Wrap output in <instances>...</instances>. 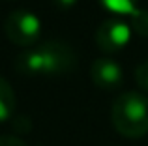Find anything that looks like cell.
<instances>
[{
	"instance_id": "cell-1",
	"label": "cell",
	"mask_w": 148,
	"mask_h": 146,
	"mask_svg": "<svg viewBox=\"0 0 148 146\" xmlns=\"http://www.w3.org/2000/svg\"><path fill=\"white\" fill-rule=\"evenodd\" d=\"M77 55L71 45L60 40H47L36 47L23 49L15 68L26 77H58L75 68Z\"/></svg>"
},
{
	"instance_id": "cell-2",
	"label": "cell",
	"mask_w": 148,
	"mask_h": 146,
	"mask_svg": "<svg viewBox=\"0 0 148 146\" xmlns=\"http://www.w3.org/2000/svg\"><path fill=\"white\" fill-rule=\"evenodd\" d=\"M114 129L127 139L148 135V96L137 90H127L114 99L111 109Z\"/></svg>"
},
{
	"instance_id": "cell-3",
	"label": "cell",
	"mask_w": 148,
	"mask_h": 146,
	"mask_svg": "<svg viewBox=\"0 0 148 146\" xmlns=\"http://www.w3.org/2000/svg\"><path fill=\"white\" fill-rule=\"evenodd\" d=\"M4 32L11 43L28 49L40 40L41 32H43V25H41V19L34 11L19 8L6 17Z\"/></svg>"
},
{
	"instance_id": "cell-4",
	"label": "cell",
	"mask_w": 148,
	"mask_h": 146,
	"mask_svg": "<svg viewBox=\"0 0 148 146\" xmlns=\"http://www.w3.org/2000/svg\"><path fill=\"white\" fill-rule=\"evenodd\" d=\"M131 36H133V30L127 19L109 17L101 23L96 32V43L103 53H118L130 45Z\"/></svg>"
},
{
	"instance_id": "cell-5",
	"label": "cell",
	"mask_w": 148,
	"mask_h": 146,
	"mask_svg": "<svg viewBox=\"0 0 148 146\" xmlns=\"http://www.w3.org/2000/svg\"><path fill=\"white\" fill-rule=\"evenodd\" d=\"M90 79L101 90H114L124 83V70L112 58H96L90 66Z\"/></svg>"
},
{
	"instance_id": "cell-6",
	"label": "cell",
	"mask_w": 148,
	"mask_h": 146,
	"mask_svg": "<svg viewBox=\"0 0 148 146\" xmlns=\"http://www.w3.org/2000/svg\"><path fill=\"white\" fill-rule=\"evenodd\" d=\"M15 109H17L15 92L11 88V84L0 75V124L10 120L15 114Z\"/></svg>"
},
{
	"instance_id": "cell-7",
	"label": "cell",
	"mask_w": 148,
	"mask_h": 146,
	"mask_svg": "<svg viewBox=\"0 0 148 146\" xmlns=\"http://www.w3.org/2000/svg\"><path fill=\"white\" fill-rule=\"evenodd\" d=\"M99 4L114 15H133L139 10V0H99Z\"/></svg>"
},
{
	"instance_id": "cell-8",
	"label": "cell",
	"mask_w": 148,
	"mask_h": 146,
	"mask_svg": "<svg viewBox=\"0 0 148 146\" xmlns=\"http://www.w3.org/2000/svg\"><path fill=\"white\" fill-rule=\"evenodd\" d=\"M127 23H130V26H131V30H133V34H137V36H143V38H148V10H143V8H139V10L135 11L133 15H130Z\"/></svg>"
},
{
	"instance_id": "cell-9",
	"label": "cell",
	"mask_w": 148,
	"mask_h": 146,
	"mask_svg": "<svg viewBox=\"0 0 148 146\" xmlns=\"http://www.w3.org/2000/svg\"><path fill=\"white\" fill-rule=\"evenodd\" d=\"M135 81H137V84L141 86V90L148 94V60L141 62L139 68L135 70Z\"/></svg>"
},
{
	"instance_id": "cell-10",
	"label": "cell",
	"mask_w": 148,
	"mask_h": 146,
	"mask_svg": "<svg viewBox=\"0 0 148 146\" xmlns=\"http://www.w3.org/2000/svg\"><path fill=\"white\" fill-rule=\"evenodd\" d=\"M0 146H28L23 139L13 135H0Z\"/></svg>"
},
{
	"instance_id": "cell-11",
	"label": "cell",
	"mask_w": 148,
	"mask_h": 146,
	"mask_svg": "<svg viewBox=\"0 0 148 146\" xmlns=\"http://www.w3.org/2000/svg\"><path fill=\"white\" fill-rule=\"evenodd\" d=\"M79 0H53V4L56 8H62V10H68V8H73Z\"/></svg>"
}]
</instances>
